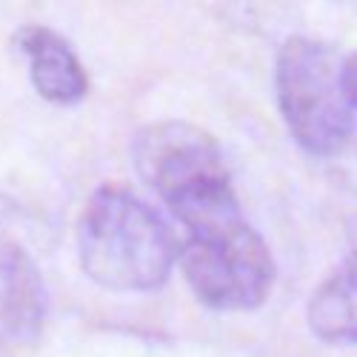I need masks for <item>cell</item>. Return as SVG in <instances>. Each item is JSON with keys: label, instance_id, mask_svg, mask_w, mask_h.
Wrapping results in <instances>:
<instances>
[{"label": "cell", "instance_id": "obj_1", "mask_svg": "<svg viewBox=\"0 0 357 357\" xmlns=\"http://www.w3.org/2000/svg\"><path fill=\"white\" fill-rule=\"evenodd\" d=\"M181 234L121 183L98 186L77 220V257L89 280L109 291H158L181 260Z\"/></svg>", "mask_w": 357, "mask_h": 357}, {"label": "cell", "instance_id": "obj_2", "mask_svg": "<svg viewBox=\"0 0 357 357\" xmlns=\"http://www.w3.org/2000/svg\"><path fill=\"white\" fill-rule=\"evenodd\" d=\"M275 89L283 123L303 152H346L354 137V54L291 35L278 52Z\"/></svg>", "mask_w": 357, "mask_h": 357}, {"label": "cell", "instance_id": "obj_3", "mask_svg": "<svg viewBox=\"0 0 357 357\" xmlns=\"http://www.w3.org/2000/svg\"><path fill=\"white\" fill-rule=\"evenodd\" d=\"M186 234L177 263L203 306L252 312L269 301L278 266L263 234L241 215V206L189 226Z\"/></svg>", "mask_w": 357, "mask_h": 357}, {"label": "cell", "instance_id": "obj_4", "mask_svg": "<svg viewBox=\"0 0 357 357\" xmlns=\"http://www.w3.org/2000/svg\"><path fill=\"white\" fill-rule=\"evenodd\" d=\"M132 158L140 181L155 189L169 212L231 189L220 143L189 121H158L135 135Z\"/></svg>", "mask_w": 357, "mask_h": 357}, {"label": "cell", "instance_id": "obj_5", "mask_svg": "<svg viewBox=\"0 0 357 357\" xmlns=\"http://www.w3.org/2000/svg\"><path fill=\"white\" fill-rule=\"evenodd\" d=\"M15 46L26 54L32 86L46 103L75 106L86 98L89 75L66 38L46 26H23L15 35Z\"/></svg>", "mask_w": 357, "mask_h": 357}, {"label": "cell", "instance_id": "obj_6", "mask_svg": "<svg viewBox=\"0 0 357 357\" xmlns=\"http://www.w3.org/2000/svg\"><path fill=\"white\" fill-rule=\"evenodd\" d=\"M46 286L38 263L17 243L0 246V326L12 343H35L46 323Z\"/></svg>", "mask_w": 357, "mask_h": 357}, {"label": "cell", "instance_id": "obj_7", "mask_svg": "<svg viewBox=\"0 0 357 357\" xmlns=\"http://www.w3.org/2000/svg\"><path fill=\"white\" fill-rule=\"evenodd\" d=\"M309 329L317 340L332 346H354L357 314H354V257L346 260L335 275L326 278L306 306Z\"/></svg>", "mask_w": 357, "mask_h": 357}]
</instances>
